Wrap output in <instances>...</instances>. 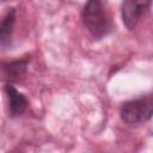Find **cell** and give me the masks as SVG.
<instances>
[{
	"instance_id": "obj_1",
	"label": "cell",
	"mask_w": 153,
	"mask_h": 153,
	"mask_svg": "<svg viewBox=\"0 0 153 153\" xmlns=\"http://www.w3.org/2000/svg\"><path fill=\"white\" fill-rule=\"evenodd\" d=\"M81 18L84 26L94 38H102L112 30V23L103 0H86Z\"/></svg>"
},
{
	"instance_id": "obj_2",
	"label": "cell",
	"mask_w": 153,
	"mask_h": 153,
	"mask_svg": "<svg viewBox=\"0 0 153 153\" xmlns=\"http://www.w3.org/2000/svg\"><path fill=\"white\" fill-rule=\"evenodd\" d=\"M153 115V98L152 94L140 96L135 99L127 100L121 105V120L130 126H137L151 120Z\"/></svg>"
},
{
	"instance_id": "obj_3",
	"label": "cell",
	"mask_w": 153,
	"mask_h": 153,
	"mask_svg": "<svg viewBox=\"0 0 153 153\" xmlns=\"http://www.w3.org/2000/svg\"><path fill=\"white\" fill-rule=\"evenodd\" d=\"M151 4L152 0H122L121 18L129 31L134 30L140 19L149 11Z\"/></svg>"
},
{
	"instance_id": "obj_4",
	"label": "cell",
	"mask_w": 153,
	"mask_h": 153,
	"mask_svg": "<svg viewBox=\"0 0 153 153\" xmlns=\"http://www.w3.org/2000/svg\"><path fill=\"white\" fill-rule=\"evenodd\" d=\"M6 100H7V110L10 117H18L24 114L27 108L26 97L19 92L11 82H7L4 87Z\"/></svg>"
},
{
	"instance_id": "obj_5",
	"label": "cell",
	"mask_w": 153,
	"mask_h": 153,
	"mask_svg": "<svg viewBox=\"0 0 153 153\" xmlns=\"http://www.w3.org/2000/svg\"><path fill=\"white\" fill-rule=\"evenodd\" d=\"M16 17H17V11L16 8L11 7V8H7L5 14L0 19V48L1 49L8 48L12 44V35H13L14 24H16Z\"/></svg>"
},
{
	"instance_id": "obj_6",
	"label": "cell",
	"mask_w": 153,
	"mask_h": 153,
	"mask_svg": "<svg viewBox=\"0 0 153 153\" xmlns=\"http://www.w3.org/2000/svg\"><path fill=\"white\" fill-rule=\"evenodd\" d=\"M27 57L20 59V60H12L7 62H1L0 63V69L2 72L4 79L7 80V82H14L18 81L26 72L27 65H29Z\"/></svg>"
},
{
	"instance_id": "obj_7",
	"label": "cell",
	"mask_w": 153,
	"mask_h": 153,
	"mask_svg": "<svg viewBox=\"0 0 153 153\" xmlns=\"http://www.w3.org/2000/svg\"><path fill=\"white\" fill-rule=\"evenodd\" d=\"M1 1H6V0H1Z\"/></svg>"
}]
</instances>
